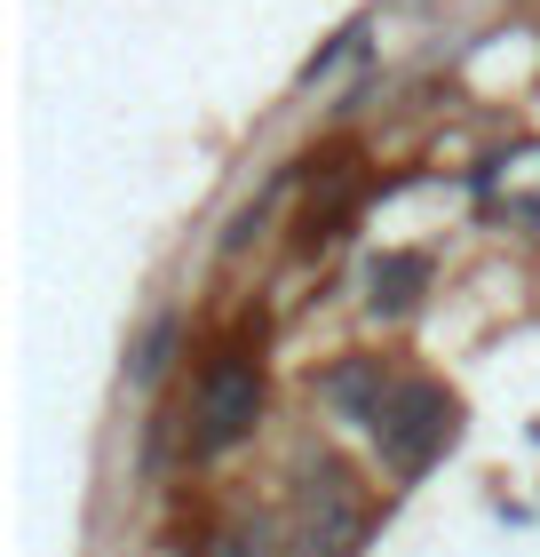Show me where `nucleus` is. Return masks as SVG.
Segmentation results:
<instances>
[{
  "instance_id": "obj_1",
  "label": "nucleus",
  "mask_w": 540,
  "mask_h": 557,
  "mask_svg": "<svg viewBox=\"0 0 540 557\" xmlns=\"http://www.w3.org/2000/svg\"><path fill=\"white\" fill-rule=\"evenodd\" d=\"M453 422H461V407L437 383H398L390 398H374V438H381V462L398 478H422L453 446Z\"/></svg>"
},
{
  "instance_id": "obj_2",
  "label": "nucleus",
  "mask_w": 540,
  "mask_h": 557,
  "mask_svg": "<svg viewBox=\"0 0 540 557\" xmlns=\"http://www.w3.org/2000/svg\"><path fill=\"white\" fill-rule=\"evenodd\" d=\"M254 407H263V391H254V367L247 359H215L208 383H199V446H239Z\"/></svg>"
},
{
  "instance_id": "obj_3",
  "label": "nucleus",
  "mask_w": 540,
  "mask_h": 557,
  "mask_svg": "<svg viewBox=\"0 0 540 557\" xmlns=\"http://www.w3.org/2000/svg\"><path fill=\"white\" fill-rule=\"evenodd\" d=\"M422 278H429V263H422V256H381V263H374V302L405 311V302L422 295Z\"/></svg>"
}]
</instances>
